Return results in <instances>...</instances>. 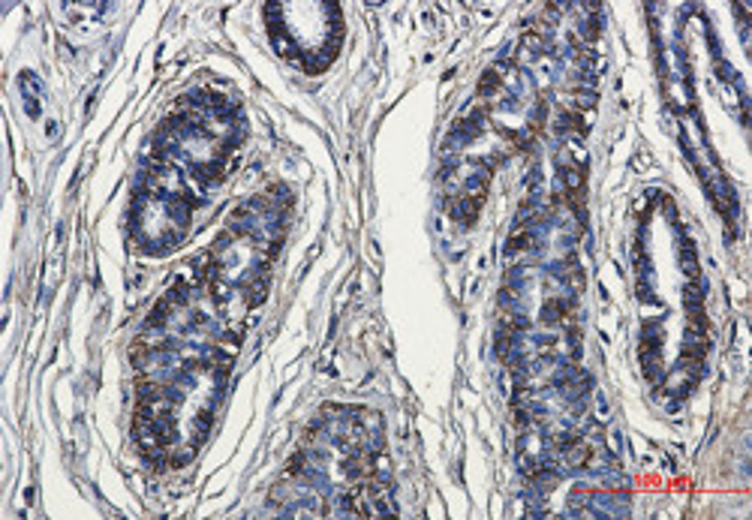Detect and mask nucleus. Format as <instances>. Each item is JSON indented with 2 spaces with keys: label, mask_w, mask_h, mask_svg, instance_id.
I'll list each match as a JSON object with an SVG mask.
<instances>
[{
  "label": "nucleus",
  "mask_w": 752,
  "mask_h": 520,
  "mask_svg": "<svg viewBox=\"0 0 752 520\" xmlns=\"http://www.w3.org/2000/svg\"><path fill=\"white\" fill-rule=\"evenodd\" d=\"M21 84H28V91H24V109H28V115H31V118H36V115H40V94H43V84H40V79H36V75H31V72H24V75H21Z\"/></svg>",
  "instance_id": "f257e3e1"
}]
</instances>
